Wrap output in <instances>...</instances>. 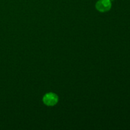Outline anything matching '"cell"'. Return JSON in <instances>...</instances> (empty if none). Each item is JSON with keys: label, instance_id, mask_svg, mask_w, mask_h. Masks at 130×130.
<instances>
[{"label": "cell", "instance_id": "cell-1", "mask_svg": "<svg viewBox=\"0 0 130 130\" xmlns=\"http://www.w3.org/2000/svg\"><path fill=\"white\" fill-rule=\"evenodd\" d=\"M43 101L47 106H54L58 102V97L55 93H48L43 96Z\"/></svg>", "mask_w": 130, "mask_h": 130}, {"label": "cell", "instance_id": "cell-2", "mask_svg": "<svg viewBox=\"0 0 130 130\" xmlns=\"http://www.w3.org/2000/svg\"><path fill=\"white\" fill-rule=\"evenodd\" d=\"M110 0H99L96 4V8L100 12H106L111 8Z\"/></svg>", "mask_w": 130, "mask_h": 130}]
</instances>
